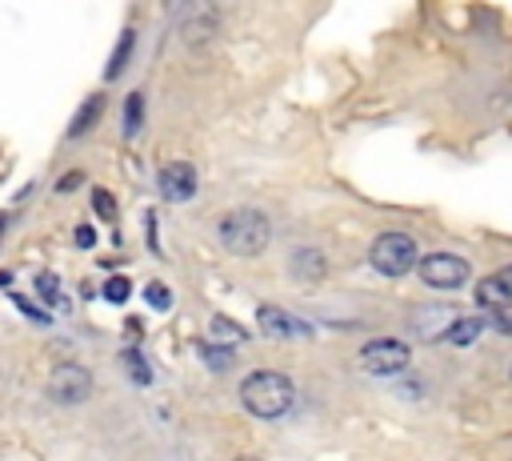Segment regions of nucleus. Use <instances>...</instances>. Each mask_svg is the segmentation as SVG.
Masks as SVG:
<instances>
[{
  "mask_svg": "<svg viewBox=\"0 0 512 461\" xmlns=\"http://www.w3.org/2000/svg\"><path fill=\"white\" fill-rule=\"evenodd\" d=\"M292 401H296L292 377H284V373H276V369H256L240 381V405H244V413H252V417H260V421L284 417V413L292 409Z\"/></svg>",
  "mask_w": 512,
  "mask_h": 461,
  "instance_id": "obj_1",
  "label": "nucleus"
},
{
  "mask_svg": "<svg viewBox=\"0 0 512 461\" xmlns=\"http://www.w3.org/2000/svg\"><path fill=\"white\" fill-rule=\"evenodd\" d=\"M472 297H476V305L488 309V313H504V309H512V265L496 269V273H488L484 281H476Z\"/></svg>",
  "mask_w": 512,
  "mask_h": 461,
  "instance_id": "obj_10",
  "label": "nucleus"
},
{
  "mask_svg": "<svg viewBox=\"0 0 512 461\" xmlns=\"http://www.w3.org/2000/svg\"><path fill=\"white\" fill-rule=\"evenodd\" d=\"M124 365H128V373H132L136 385H152V369H148V361H144L136 349H124Z\"/></svg>",
  "mask_w": 512,
  "mask_h": 461,
  "instance_id": "obj_21",
  "label": "nucleus"
},
{
  "mask_svg": "<svg viewBox=\"0 0 512 461\" xmlns=\"http://www.w3.org/2000/svg\"><path fill=\"white\" fill-rule=\"evenodd\" d=\"M208 337H212V341H224V345H244L248 333H244V325H240V321H232V317H224V313H216L212 321H208Z\"/></svg>",
  "mask_w": 512,
  "mask_h": 461,
  "instance_id": "obj_14",
  "label": "nucleus"
},
{
  "mask_svg": "<svg viewBox=\"0 0 512 461\" xmlns=\"http://www.w3.org/2000/svg\"><path fill=\"white\" fill-rule=\"evenodd\" d=\"M288 273H292L296 281H304V285H316V281H324V277H328V257L320 249H312V245H304V249L292 253Z\"/></svg>",
  "mask_w": 512,
  "mask_h": 461,
  "instance_id": "obj_11",
  "label": "nucleus"
},
{
  "mask_svg": "<svg viewBox=\"0 0 512 461\" xmlns=\"http://www.w3.org/2000/svg\"><path fill=\"white\" fill-rule=\"evenodd\" d=\"M8 285H12V273L4 269V273H0V289H8Z\"/></svg>",
  "mask_w": 512,
  "mask_h": 461,
  "instance_id": "obj_26",
  "label": "nucleus"
},
{
  "mask_svg": "<svg viewBox=\"0 0 512 461\" xmlns=\"http://www.w3.org/2000/svg\"><path fill=\"white\" fill-rule=\"evenodd\" d=\"M256 329H260L264 337H272V341L312 337L308 325H304L300 317H292L288 309H280V305H256Z\"/></svg>",
  "mask_w": 512,
  "mask_h": 461,
  "instance_id": "obj_9",
  "label": "nucleus"
},
{
  "mask_svg": "<svg viewBox=\"0 0 512 461\" xmlns=\"http://www.w3.org/2000/svg\"><path fill=\"white\" fill-rule=\"evenodd\" d=\"M132 53H136V28H124V33L116 36V49H112V57H108V65H104V81H120L124 77V69H128V61H132Z\"/></svg>",
  "mask_w": 512,
  "mask_h": 461,
  "instance_id": "obj_13",
  "label": "nucleus"
},
{
  "mask_svg": "<svg viewBox=\"0 0 512 461\" xmlns=\"http://www.w3.org/2000/svg\"><path fill=\"white\" fill-rule=\"evenodd\" d=\"M4 225H8V213H0V233H4Z\"/></svg>",
  "mask_w": 512,
  "mask_h": 461,
  "instance_id": "obj_27",
  "label": "nucleus"
},
{
  "mask_svg": "<svg viewBox=\"0 0 512 461\" xmlns=\"http://www.w3.org/2000/svg\"><path fill=\"white\" fill-rule=\"evenodd\" d=\"M100 297L108 301V305H124V301L132 297V281H128L124 273H112L108 281L100 285Z\"/></svg>",
  "mask_w": 512,
  "mask_h": 461,
  "instance_id": "obj_18",
  "label": "nucleus"
},
{
  "mask_svg": "<svg viewBox=\"0 0 512 461\" xmlns=\"http://www.w3.org/2000/svg\"><path fill=\"white\" fill-rule=\"evenodd\" d=\"M416 273H420V281L428 285V289L452 293L472 277V265L464 257H456V253H428V257H420Z\"/></svg>",
  "mask_w": 512,
  "mask_h": 461,
  "instance_id": "obj_6",
  "label": "nucleus"
},
{
  "mask_svg": "<svg viewBox=\"0 0 512 461\" xmlns=\"http://www.w3.org/2000/svg\"><path fill=\"white\" fill-rule=\"evenodd\" d=\"M80 185H84V173H68V177H60V181H56V193H76V189Z\"/></svg>",
  "mask_w": 512,
  "mask_h": 461,
  "instance_id": "obj_24",
  "label": "nucleus"
},
{
  "mask_svg": "<svg viewBox=\"0 0 512 461\" xmlns=\"http://www.w3.org/2000/svg\"><path fill=\"white\" fill-rule=\"evenodd\" d=\"M48 397H52L56 405H84L88 397H92V373L84 369V365L76 361H64L56 365L52 373H48Z\"/></svg>",
  "mask_w": 512,
  "mask_h": 461,
  "instance_id": "obj_7",
  "label": "nucleus"
},
{
  "mask_svg": "<svg viewBox=\"0 0 512 461\" xmlns=\"http://www.w3.org/2000/svg\"><path fill=\"white\" fill-rule=\"evenodd\" d=\"M216 237H220V245L232 257H260L272 245V221L264 217L260 209L240 205V209L224 213V217L216 221Z\"/></svg>",
  "mask_w": 512,
  "mask_h": 461,
  "instance_id": "obj_2",
  "label": "nucleus"
},
{
  "mask_svg": "<svg viewBox=\"0 0 512 461\" xmlns=\"http://www.w3.org/2000/svg\"><path fill=\"white\" fill-rule=\"evenodd\" d=\"M368 265L380 277H404L420 265V249H416V237L408 233H380L368 249Z\"/></svg>",
  "mask_w": 512,
  "mask_h": 461,
  "instance_id": "obj_4",
  "label": "nucleus"
},
{
  "mask_svg": "<svg viewBox=\"0 0 512 461\" xmlns=\"http://www.w3.org/2000/svg\"><path fill=\"white\" fill-rule=\"evenodd\" d=\"M480 333H484V321H480V317H460V321H452L444 329V337L452 341V345H472Z\"/></svg>",
  "mask_w": 512,
  "mask_h": 461,
  "instance_id": "obj_15",
  "label": "nucleus"
},
{
  "mask_svg": "<svg viewBox=\"0 0 512 461\" xmlns=\"http://www.w3.org/2000/svg\"><path fill=\"white\" fill-rule=\"evenodd\" d=\"M100 117H104V97H100V93H92V97H84V105H80L76 117L68 121V129H64V141L88 137V133L100 125Z\"/></svg>",
  "mask_w": 512,
  "mask_h": 461,
  "instance_id": "obj_12",
  "label": "nucleus"
},
{
  "mask_svg": "<svg viewBox=\"0 0 512 461\" xmlns=\"http://www.w3.org/2000/svg\"><path fill=\"white\" fill-rule=\"evenodd\" d=\"M36 293L44 297V305H64V293H60V277L56 273H36Z\"/></svg>",
  "mask_w": 512,
  "mask_h": 461,
  "instance_id": "obj_19",
  "label": "nucleus"
},
{
  "mask_svg": "<svg viewBox=\"0 0 512 461\" xmlns=\"http://www.w3.org/2000/svg\"><path fill=\"white\" fill-rule=\"evenodd\" d=\"M156 189H160V197H164V201L184 205V201H192V197H196L200 177H196V169H192L188 161H168L164 169L156 173Z\"/></svg>",
  "mask_w": 512,
  "mask_h": 461,
  "instance_id": "obj_8",
  "label": "nucleus"
},
{
  "mask_svg": "<svg viewBox=\"0 0 512 461\" xmlns=\"http://www.w3.org/2000/svg\"><path fill=\"white\" fill-rule=\"evenodd\" d=\"M144 125V93H128L124 97V137H136Z\"/></svg>",
  "mask_w": 512,
  "mask_h": 461,
  "instance_id": "obj_17",
  "label": "nucleus"
},
{
  "mask_svg": "<svg viewBox=\"0 0 512 461\" xmlns=\"http://www.w3.org/2000/svg\"><path fill=\"white\" fill-rule=\"evenodd\" d=\"M12 301H16V305H20V313H28V317H32V321H40V325L48 321V313H40V309L32 305V301H24V297H12Z\"/></svg>",
  "mask_w": 512,
  "mask_h": 461,
  "instance_id": "obj_25",
  "label": "nucleus"
},
{
  "mask_svg": "<svg viewBox=\"0 0 512 461\" xmlns=\"http://www.w3.org/2000/svg\"><path fill=\"white\" fill-rule=\"evenodd\" d=\"M172 25H176V36H180L192 53H204L208 44H216V36H220L224 12L216 0H180Z\"/></svg>",
  "mask_w": 512,
  "mask_h": 461,
  "instance_id": "obj_3",
  "label": "nucleus"
},
{
  "mask_svg": "<svg viewBox=\"0 0 512 461\" xmlns=\"http://www.w3.org/2000/svg\"><path fill=\"white\" fill-rule=\"evenodd\" d=\"M360 369L372 373V377H396V373L408 369V361H412V349L404 345V341L396 337H376L368 341L364 349H360Z\"/></svg>",
  "mask_w": 512,
  "mask_h": 461,
  "instance_id": "obj_5",
  "label": "nucleus"
},
{
  "mask_svg": "<svg viewBox=\"0 0 512 461\" xmlns=\"http://www.w3.org/2000/svg\"><path fill=\"white\" fill-rule=\"evenodd\" d=\"M200 357H204V365L212 373L232 369V345H224V341H204V345H200Z\"/></svg>",
  "mask_w": 512,
  "mask_h": 461,
  "instance_id": "obj_16",
  "label": "nucleus"
},
{
  "mask_svg": "<svg viewBox=\"0 0 512 461\" xmlns=\"http://www.w3.org/2000/svg\"><path fill=\"white\" fill-rule=\"evenodd\" d=\"M92 209H96V217L100 221H116V197L108 193V189H92Z\"/></svg>",
  "mask_w": 512,
  "mask_h": 461,
  "instance_id": "obj_22",
  "label": "nucleus"
},
{
  "mask_svg": "<svg viewBox=\"0 0 512 461\" xmlns=\"http://www.w3.org/2000/svg\"><path fill=\"white\" fill-rule=\"evenodd\" d=\"M76 249H96V229L92 225H76Z\"/></svg>",
  "mask_w": 512,
  "mask_h": 461,
  "instance_id": "obj_23",
  "label": "nucleus"
},
{
  "mask_svg": "<svg viewBox=\"0 0 512 461\" xmlns=\"http://www.w3.org/2000/svg\"><path fill=\"white\" fill-rule=\"evenodd\" d=\"M144 301H148V309H156V313H168V309H172V289L160 281H148L144 285Z\"/></svg>",
  "mask_w": 512,
  "mask_h": 461,
  "instance_id": "obj_20",
  "label": "nucleus"
}]
</instances>
